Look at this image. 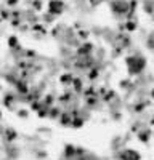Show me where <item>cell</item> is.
I'll list each match as a JSON object with an SVG mask.
<instances>
[{
  "label": "cell",
  "instance_id": "1",
  "mask_svg": "<svg viewBox=\"0 0 154 160\" xmlns=\"http://www.w3.org/2000/svg\"><path fill=\"white\" fill-rule=\"evenodd\" d=\"M8 42H10V46H16V42H18V40H16L15 37H10Z\"/></svg>",
  "mask_w": 154,
  "mask_h": 160
}]
</instances>
